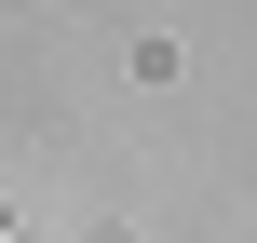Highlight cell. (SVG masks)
Returning a JSON list of instances; mask_svg holds the SVG:
<instances>
[{"instance_id":"obj_1","label":"cell","mask_w":257,"mask_h":243,"mask_svg":"<svg viewBox=\"0 0 257 243\" xmlns=\"http://www.w3.org/2000/svg\"><path fill=\"white\" fill-rule=\"evenodd\" d=\"M0 243H14V230H0Z\"/></svg>"}]
</instances>
